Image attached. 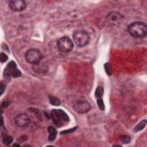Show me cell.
<instances>
[{
  "mask_svg": "<svg viewBox=\"0 0 147 147\" xmlns=\"http://www.w3.org/2000/svg\"><path fill=\"white\" fill-rule=\"evenodd\" d=\"M128 31L131 36L137 38H142L146 35L147 26L143 22H134L128 25Z\"/></svg>",
  "mask_w": 147,
  "mask_h": 147,
  "instance_id": "6da1fadb",
  "label": "cell"
},
{
  "mask_svg": "<svg viewBox=\"0 0 147 147\" xmlns=\"http://www.w3.org/2000/svg\"><path fill=\"white\" fill-rule=\"evenodd\" d=\"M50 116L55 125L57 126L64 125L70 120L68 115L61 109H54L51 111Z\"/></svg>",
  "mask_w": 147,
  "mask_h": 147,
  "instance_id": "7a4b0ae2",
  "label": "cell"
},
{
  "mask_svg": "<svg viewBox=\"0 0 147 147\" xmlns=\"http://www.w3.org/2000/svg\"><path fill=\"white\" fill-rule=\"evenodd\" d=\"M73 36L75 43L79 47H85L90 42V36L84 31L79 30L75 31Z\"/></svg>",
  "mask_w": 147,
  "mask_h": 147,
  "instance_id": "3957f363",
  "label": "cell"
},
{
  "mask_svg": "<svg viewBox=\"0 0 147 147\" xmlns=\"http://www.w3.org/2000/svg\"><path fill=\"white\" fill-rule=\"evenodd\" d=\"M57 47L58 50L64 53L70 52L74 47L72 40L67 36L62 37L57 42Z\"/></svg>",
  "mask_w": 147,
  "mask_h": 147,
  "instance_id": "277c9868",
  "label": "cell"
},
{
  "mask_svg": "<svg viewBox=\"0 0 147 147\" xmlns=\"http://www.w3.org/2000/svg\"><path fill=\"white\" fill-rule=\"evenodd\" d=\"M42 59L41 52L36 49H30L25 54L26 61L31 64H37Z\"/></svg>",
  "mask_w": 147,
  "mask_h": 147,
  "instance_id": "5b68a950",
  "label": "cell"
},
{
  "mask_svg": "<svg viewBox=\"0 0 147 147\" xmlns=\"http://www.w3.org/2000/svg\"><path fill=\"white\" fill-rule=\"evenodd\" d=\"M124 20V16L117 11H111L106 17V21L108 24L111 26L119 25Z\"/></svg>",
  "mask_w": 147,
  "mask_h": 147,
  "instance_id": "8992f818",
  "label": "cell"
},
{
  "mask_svg": "<svg viewBox=\"0 0 147 147\" xmlns=\"http://www.w3.org/2000/svg\"><path fill=\"white\" fill-rule=\"evenodd\" d=\"M30 117L25 113L19 114L14 119L15 124L19 127H25L30 124Z\"/></svg>",
  "mask_w": 147,
  "mask_h": 147,
  "instance_id": "52a82bcc",
  "label": "cell"
},
{
  "mask_svg": "<svg viewBox=\"0 0 147 147\" xmlns=\"http://www.w3.org/2000/svg\"><path fill=\"white\" fill-rule=\"evenodd\" d=\"M75 110L79 113H87L91 109V105L88 102L79 101L75 103L73 106Z\"/></svg>",
  "mask_w": 147,
  "mask_h": 147,
  "instance_id": "ba28073f",
  "label": "cell"
},
{
  "mask_svg": "<svg viewBox=\"0 0 147 147\" xmlns=\"http://www.w3.org/2000/svg\"><path fill=\"white\" fill-rule=\"evenodd\" d=\"M9 7L13 11H22L27 7L26 3L22 0H11L9 2Z\"/></svg>",
  "mask_w": 147,
  "mask_h": 147,
  "instance_id": "9c48e42d",
  "label": "cell"
},
{
  "mask_svg": "<svg viewBox=\"0 0 147 147\" xmlns=\"http://www.w3.org/2000/svg\"><path fill=\"white\" fill-rule=\"evenodd\" d=\"M16 69H17L16 63L13 61L10 62L5 68L4 71V75L7 78H10L11 76H12L13 72Z\"/></svg>",
  "mask_w": 147,
  "mask_h": 147,
  "instance_id": "30bf717a",
  "label": "cell"
},
{
  "mask_svg": "<svg viewBox=\"0 0 147 147\" xmlns=\"http://www.w3.org/2000/svg\"><path fill=\"white\" fill-rule=\"evenodd\" d=\"M48 132L49 133V136H48V140L50 142H53L56 139V135H57V132L52 126H49L48 128Z\"/></svg>",
  "mask_w": 147,
  "mask_h": 147,
  "instance_id": "8fae6325",
  "label": "cell"
},
{
  "mask_svg": "<svg viewBox=\"0 0 147 147\" xmlns=\"http://www.w3.org/2000/svg\"><path fill=\"white\" fill-rule=\"evenodd\" d=\"M146 124V120H144L142 121L138 124L136 126V127L134 128V132H135V133H137V132L143 130V129L145 127Z\"/></svg>",
  "mask_w": 147,
  "mask_h": 147,
  "instance_id": "7c38bea8",
  "label": "cell"
},
{
  "mask_svg": "<svg viewBox=\"0 0 147 147\" xmlns=\"http://www.w3.org/2000/svg\"><path fill=\"white\" fill-rule=\"evenodd\" d=\"M13 142V137L8 135H5L4 137H3L2 143L5 145H9L10 144Z\"/></svg>",
  "mask_w": 147,
  "mask_h": 147,
  "instance_id": "4fadbf2b",
  "label": "cell"
},
{
  "mask_svg": "<svg viewBox=\"0 0 147 147\" xmlns=\"http://www.w3.org/2000/svg\"><path fill=\"white\" fill-rule=\"evenodd\" d=\"M49 99H50V102L51 104L54 106H59L60 104V100L56 97L51 96L49 97Z\"/></svg>",
  "mask_w": 147,
  "mask_h": 147,
  "instance_id": "5bb4252c",
  "label": "cell"
},
{
  "mask_svg": "<svg viewBox=\"0 0 147 147\" xmlns=\"http://www.w3.org/2000/svg\"><path fill=\"white\" fill-rule=\"evenodd\" d=\"M103 89L102 87H98L96 90V93H95V95H96V97L98 98H101L103 94Z\"/></svg>",
  "mask_w": 147,
  "mask_h": 147,
  "instance_id": "9a60e30c",
  "label": "cell"
},
{
  "mask_svg": "<svg viewBox=\"0 0 147 147\" xmlns=\"http://www.w3.org/2000/svg\"><path fill=\"white\" fill-rule=\"evenodd\" d=\"M120 140L122 143L124 144H128L131 141V137L129 136H126V135H124V136H122L120 137Z\"/></svg>",
  "mask_w": 147,
  "mask_h": 147,
  "instance_id": "2e32d148",
  "label": "cell"
},
{
  "mask_svg": "<svg viewBox=\"0 0 147 147\" xmlns=\"http://www.w3.org/2000/svg\"><path fill=\"white\" fill-rule=\"evenodd\" d=\"M105 68L106 73H107L108 75H111V73H112V71H111V68L110 64L108 63H105Z\"/></svg>",
  "mask_w": 147,
  "mask_h": 147,
  "instance_id": "e0dca14e",
  "label": "cell"
},
{
  "mask_svg": "<svg viewBox=\"0 0 147 147\" xmlns=\"http://www.w3.org/2000/svg\"><path fill=\"white\" fill-rule=\"evenodd\" d=\"M97 104L99 108L100 109V110H104L105 109V105H104V103H103V101L102 99H101L100 98H98L97 100Z\"/></svg>",
  "mask_w": 147,
  "mask_h": 147,
  "instance_id": "ac0fdd59",
  "label": "cell"
},
{
  "mask_svg": "<svg viewBox=\"0 0 147 147\" xmlns=\"http://www.w3.org/2000/svg\"><path fill=\"white\" fill-rule=\"evenodd\" d=\"M21 75V73L19 69H16L13 72V73L12 74V77H13L14 78H18L20 77V76Z\"/></svg>",
  "mask_w": 147,
  "mask_h": 147,
  "instance_id": "d6986e66",
  "label": "cell"
},
{
  "mask_svg": "<svg viewBox=\"0 0 147 147\" xmlns=\"http://www.w3.org/2000/svg\"><path fill=\"white\" fill-rule=\"evenodd\" d=\"M0 57H1V63H4L5 62H7L8 59V56L4 53H1Z\"/></svg>",
  "mask_w": 147,
  "mask_h": 147,
  "instance_id": "ffe728a7",
  "label": "cell"
},
{
  "mask_svg": "<svg viewBox=\"0 0 147 147\" xmlns=\"http://www.w3.org/2000/svg\"><path fill=\"white\" fill-rule=\"evenodd\" d=\"M5 87H6V86L4 84H3L2 83H1V94L2 95L3 94V93H4L5 90Z\"/></svg>",
  "mask_w": 147,
  "mask_h": 147,
  "instance_id": "44dd1931",
  "label": "cell"
},
{
  "mask_svg": "<svg viewBox=\"0 0 147 147\" xmlns=\"http://www.w3.org/2000/svg\"><path fill=\"white\" fill-rule=\"evenodd\" d=\"M8 105H9V103H8V102H3L2 104V107H3V108H7L8 106Z\"/></svg>",
  "mask_w": 147,
  "mask_h": 147,
  "instance_id": "7402d4cb",
  "label": "cell"
},
{
  "mask_svg": "<svg viewBox=\"0 0 147 147\" xmlns=\"http://www.w3.org/2000/svg\"><path fill=\"white\" fill-rule=\"evenodd\" d=\"M75 130V129H71L70 131H64L63 132H62V133H64L63 134H66V133H70V132H73Z\"/></svg>",
  "mask_w": 147,
  "mask_h": 147,
  "instance_id": "603a6c76",
  "label": "cell"
},
{
  "mask_svg": "<svg viewBox=\"0 0 147 147\" xmlns=\"http://www.w3.org/2000/svg\"><path fill=\"white\" fill-rule=\"evenodd\" d=\"M3 122H4V120H3V118L1 117V125H3Z\"/></svg>",
  "mask_w": 147,
  "mask_h": 147,
  "instance_id": "cb8c5ba5",
  "label": "cell"
},
{
  "mask_svg": "<svg viewBox=\"0 0 147 147\" xmlns=\"http://www.w3.org/2000/svg\"><path fill=\"white\" fill-rule=\"evenodd\" d=\"M13 146H20V145L19 144H14L13 145Z\"/></svg>",
  "mask_w": 147,
  "mask_h": 147,
  "instance_id": "d4e9b609",
  "label": "cell"
}]
</instances>
